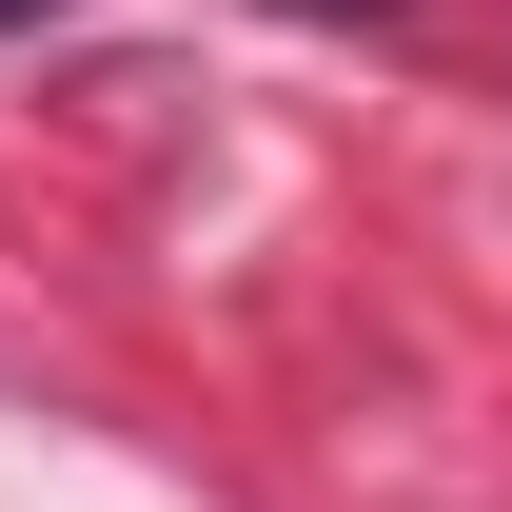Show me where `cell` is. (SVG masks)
Masks as SVG:
<instances>
[{"instance_id": "obj_1", "label": "cell", "mask_w": 512, "mask_h": 512, "mask_svg": "<svg viewBox=\"0 0 512 512\" xmlns=\"http://www.w3.org/2000/svg\"><path fill=\"white\" fill-rule=\"evenodd\" d=\"M20 20H60V0H0V40H20Z\"/></svg>"}, {"instance_id": "obj_2", "label": "cell", "mask_w": 512, "mask_h": 512, "mask_svg": "<svg viewBox=\"0 0 512 512\" xmlns=\"http://www.w3.org/2000/svg\"><path fill=\"white\" fill-rule=\"evenodd\" d=\"M316 20H394V0H316Z\"/></svg>"}]
</instances>
